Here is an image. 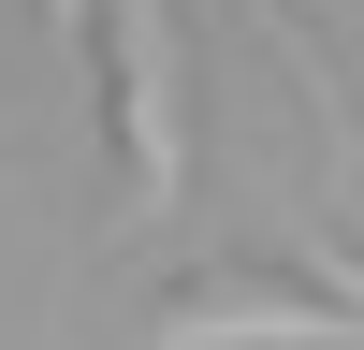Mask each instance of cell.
I'll return each instance as SVG.
<instances>
[{
  "mask_svg": "<svg viewBox=\"0 0 364 350\" xmlns=\"http://www.w3.org/2000/svg\"><path fill=\"white\" fill-rule=\"evenodd\" d=\"M248 29H262V44H277V73L306 88V117H321V146H336V175H350L364 146H350V102H336V58H321L306 29H291V0H248Z\"/></svg>",
  "mask_w": 364,
  "mask_h": 350,
  "instance_id": "3957f363",
  "label": "cell"
},
{
  "mask_svg": "<svg viewBox=\"0 0 364 350\" xmlns=\"http://www.w3.org/2000/svg\"><path fill=\"white\" fill-rule=\"evenodd\" d=\"M29 15H44V29H58V44H87V0H29Z\"/></svg>",
  "mask_w": 364,
  "mask_h": 350,
  "instance_id": "277c9868",
  "label": "cell"
},
{
  "mask_svg": "<svg viewBox=\"0 0 364 350\" xmlns=\"http://www.w3.org/2000/svg\"><path fill=\"white\" fill-rule=\"evenodd\" d=\"M146 350H364V321H350L291 248H233V262H204V277L161 292Z\"/></svg>",
  "mask_w": 364,
  "mask_h": 350,
  "instance_id": "7a4b0ae2",
  "label": "cell"
},
{
  "mask_svg": "<svg viewBox=\"0 0 364 350\" xmlns=\"http://www.w3.org/2000/svg\"><path fill=\"white\" fill-rule=\"evenodd\" d=\"M102 44H117V233L175 219L190 204V15L175 0H102Z\"/></svg>",
  "mask_w": 364,
  "mask_h": 350,
  "instance_id": "6da1fadb",
  "label": "cell"
}]
</instances>
